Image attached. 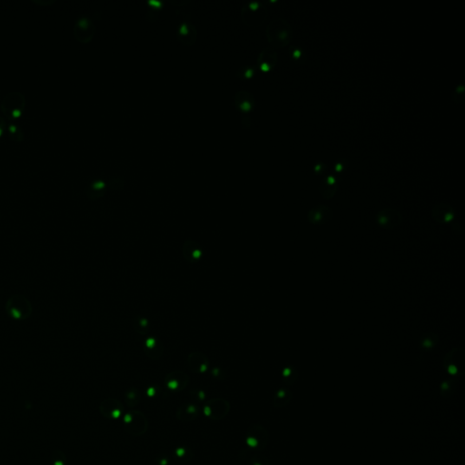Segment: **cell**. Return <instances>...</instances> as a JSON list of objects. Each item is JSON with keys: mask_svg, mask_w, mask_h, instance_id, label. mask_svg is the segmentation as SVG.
<instances>
[{"mask_svg": "<svg viewBox=\"0 0 465 465\" xmlns=\"http://www.w3.org/2000/svg\"><path fill=\"white\" fill-rule=\"evenodd\" d=\"M266 35L269 42L275 48H284L292 40V28L287 21L283 18L274 20L269 24Z\"/></svg>", "mask_w": 465, "mask_h": 465, "instance_id": "cell-1", "label": "cell"}, {"mask_svg": "<svg viewBox=\"0 0 465 465\" xmlns=\"http://www.w3.org/2000/svg\"><path fill=\"white\" fill-rule=\"evenodd\" d=\"M124 428L132 436H142L149 428V422L146 414L141 411L131 410L124 416Z\"/></svg>", "mask_w": 465, "mask_h": 465, "instance_id": "cell-2", "label": "cell"}, {"mask_svg": "<svg viewBox=\"0 0 465 465\" xmlns=\"http://www.w3.org/2000/svg\"><path fill=\"white\" fill-rule=\"evenodd\" d=\"M268 432L260 424L255 423L250 426L245 434V443L251 449L257 451L264 449L268 444Z\"/></svg>", "mask_w": 465, "mask_h": 465, "instance_id": "cell-3", "label": "cell"}, {"mask_svg": "<svg viewBox=\"0 0 465 465\" xmlns=\"http://www.w3.org/2000/svg\"><path fill=\"white\" fill-rule=\"evenodd\" d=\"M231 409L230 402L225 399L217 398L209 400L203 408V413L206 417L215 422H219L228 415Z\"/></svg>", "mask_w": 465, "mask_h": 465, "instance_id": "cell-4", "label": "cell"}, {"mask_svg": "<svg viewBox=\"0 0 465 465\" xmlns=\"http://www.w3.org/2000/svg\"><path fill=\"white\" fill-rule=\"evenodd\" d=\"M30 303L23 296H14L8 302V312L16 319H24L30 316Z\"/></svg>", "mask_w": 465, "mask_h": 465, "instance_id": "cell-5", "label": "cell"}, {"mask_svg": "<svg viewBox=\"0 0 465 465\" xmlns=\"http://www.w3.org/2000/svg\"><path fill=\"white\" fill-rule=\"evenodd\" d=\"M402 221V215L395 209H382L376 215V222L382 228H395L401 225Z\"/></svg>", "mask_w": 465, "mask_h": 465, "instance_id": "cell-6", "label": "cell"}, {"mask_svg": "<svg viewBox=\"0 0 465 465\" xmlns=\"http://www.w3.org/2000/svg\"><path fill=\"white\" fill-rule=\"evenodd\" d=\"M99 409L104 417L113 420L121 417L124 413V406L117 399H107L103 401Z\"/></svg>", "mask_w": 465, "mask_h": 465, "instance_id": "cell-7", "label": "cell"}, {"mask_svg": "<svg viewBox=\"0 0 465 465\" xmlns=\"http://www.w3.org/2000/svg\"><path fill=\"white\" fill-rule=\"evenodd\" d=\"M331 209L326 205H317L309 211L308 220L315 225H323L328 223L332 218Z\"/></svg>", "mask_w": 465, "mask_h": 465, "instance_id": "cell-8", "label": "cell"}, {"mask_svg": "<svg viewBox=\"0 0 465 465\" xmlns=\"http://www.w3.org/2000/svg\"><path fill=\"white\" fill-rule=\"evenodd\" d=\"M463 350L460 348H455L452 351H450L444 359V365L446 369L449 372V374L453 375H459L462 374V368H463V362H456L455 360L457 358L458 355L462 353Z\"/></svg>", "mask_w": 465, "mask_h": 465, "instance_id": "cell-9", "label": "cell"}, {"mask_svg": "<svg viewBox=\"0 0 465 465\" xmlns=\"http://www.w3.org/2000/svg\"><path fill=\"white\" fill-rule=\"evenodd\" d=\"M189 382L188 376L181 372L169 374L166 379V384L169 390L180 392L187 386Z\"/></svg>", "mask_w": 465, "mask_h": 465, "instance_id": "cell-10", "label": "cell"}, {"mask_svg": "<svg viewBox=\"0 0 465 465\" xmlns=\"http://www.w3.org/2000/svg\"><path fill=\"white\" fill-rule=\"evenodd\" d=\"M200 414V409L193 403H184L178 408L177 417L182 422H193Z\"/></svg>", "mask_w": 465, "mask_h": 465, "instance_id": "cell-11", "label": "cell"}, {"mask_svg": "<svg viewBox=\"0 0 465 465\" xmlns=\"http://www.w3.org/2000/svg\"><path fill=\"white\" fill-rule=\"evenodd\" d=\"M433 217L439 223H450L454 217V211L453 207L449 205L440 204L434 206Z\"/></svg>", "mask_w": 465, "mask_h": 465, "instance_id": "cell-12", "label": "cell"}, {"mask_svg": "<svg viewBox=\"0 0 465 465\" xmlns=\"http://www.w3.org/2000/svg\"><path fill=\"white\" fill-rule=\"evenodd\" d=\"M277 61V54L273 48H265L260 54L258 63L260 68L264 72H267L275 67Z\"/></svg>", "mask_w": 465, "mask_h": 465, "instance_id": "cell-13", "label": "cell"}, {"mask_svg": "<svg viewBox=\"0 0 465 465\" xmlns=\"http://www.w3.org/2000/svg\"><path fill=\"white\" fill-rule=\"evenodd\" d=\"M292 399V393L288 389L283 388L276 392L274 399H273V405L276 408H282L284 406L287 405L289 402H291Z\"/></svg>", "mask_w": 465, "mask_h": 465, "instance_id": "cell-14", "label": "cell"}, {"mask_svg": "<svg viewBox=\"0 0 465 465\" xmlns=\"http://www.w3.org/2000/svg\"><path fill=\"white\" fill-rule=\"evenodd\" d=\"M192 450L186 446H180L173 452V458L180 463H187L193 459Z\"/></svg>", "mask_w": 465, "mask_h": 465, "instance_id": "cell-15", "label": "cell"}, {"mask_svg": "<svg viewBox=\"0 0 465 465\" xmlns=\"http://www.w3.org/2000/svg\"><path fill=\"white\" fill-rule=\"evenodd\" d=\"M125 400L127 405L130 408H134L139 404L141 400V394L137 388H131L125 394Z\"/></svg>", "mask_w": 465, "mask_h": 465, "instance_id": "cell-16", "label": "cell"}, {"mask_svg": "<svg viewBox=\"0 0 465 465\" xmlns=\"http://www.w3.org/2000/svg\"><path fill=\"white\" fill-rule=\"evenodd\" d=\"M320 190H321L322 195L325 198H331L336 192L335 178H332V177L328 178L326 182H324V183L322 184V186H321V189Z\"/></svg>", "mask_w": 465, "mask_h": 465, "instance_id": "cell-17", "label": "cell"}, {"mask_svg": "<svg viewBox=\"0 0 465 465\" xmlns=\"http://www.w3.org/2000/svg\"><path fill=\"white\" fill-rule=\"evenodd\" d=\"M455 388H456V382L453 380H449V381H446V382H443L441 384V394L443 396H450L451 394L454 393L455 391Z\"/></svg>", "mask_w": 465, "mask_h": 465, "instance_id": "cell-18", "label": "cell"}, {"mask_svg": "<svg viewBox=\"0 0 465 465\" xmlns=\"http://www.w3.org/2000/svg\"><path fill=\"white\" fill-rule=\"evenodd\" d=\"M251 465H270L268 459L262 455H255L251 459Z\"/></svg>", "mask_w": 465, "mask_h": 465, "instance_id": "cell-19", "label": "cell"}, {"mask_svg": "<svg viewBox=\"0 0 465 465\" xmlns=\"http://www.w3.org/2000/svg\"><path fill=\"white\" fill-rule=\"evenodd\" d=\"M436 336H434V337H425L422 340V348H432L435 345L436 343Z\"/></svg>", "mask_w": 465, "mask_h": 465, "instance_id": "cell-20", "label": "cell"}, {"mask_svg": "<svg viewBox=\"0 0 465 465\" xmlns=\"http://www.w3.org/2000/svg\"><path fill=\"white\" fill-rule=\"evenodd\" d=\"M158 462H159V465H168V462H169V461L167 460V458L164 457L161 458V460H159V461H158Z\"/></svg>", "mask_w": 465, "mask_h": 465, "instance_id": "cell-21", "label": "cell"}, {"mask_svg": "<svg viewBox=\"0 0 465 465\" xmlns=\"http://www.w3.org/2000/svg\"><path fill=\"white\" fill-rule=\"evenodd\" d=\"M396 465H414V464H412V463H410V462H401V463H398V464H396Z\"/></svg>", "mask_w": 465, "mask_h": 465, "instance_id": "cell-22", "label": "cell"}]
</instances>
